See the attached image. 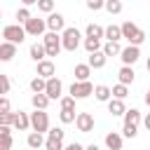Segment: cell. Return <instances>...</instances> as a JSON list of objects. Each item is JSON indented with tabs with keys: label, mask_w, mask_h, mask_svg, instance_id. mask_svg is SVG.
<instances>
[{
	"label": "cell",
	"mask_w": 150,
	"mask_h": 150,
	"mask_svg": "<svg viewBox=\"0 0 150 150\" xmlns=\"http://www.w3.org/2000/svg\"><path fill=\"white\" fill-rule=\"evenodd\" d=\"M122 38L129 40V45H138V47L145 42V33H143L134 21H124V23H122Z\"/></svg>",
	"instance_id": "obj_1"
},
{
	"label": "cell",
	"mask_w": 150,
	"mask_h": 150,
	"mask_svg": "<svg viewBox=\"0 0 150 150\" xmlns=\"http://www.w3.org/2000/svg\"><path fill=\"white\" fill-rule=\"evenodd\" d=\"M26 28L21 26V23H9V26H5L2 28V38L7 40V42H14V45H21L23 40H26Z\"/></svg>",
	"instance_id": "obj_2"
},
{
	"label": "cell",
	"mask_w": 150,
	"mask_h": 150,
	"mask_svg": "<svg viewBox=\"0 0 150 150\" xmlns=\"http://www.w3.org/2000/svg\"><path fill=\"white\" fill-rule=\"evenodd\" d=\"M42 42H45V47H47V56H59V52L63 49V40H61V35L54 33V30L45 33V35H42Z\"/></svg>",
	"instance_id": "obj_3"
},
{
	"label": "cell",
	"mask_w": 150,
	"mask_h": 150,
	"mask_svg": "<svg viewBox=\"0 0 150 150\" xmlns=\"http://www.w3.org/2000/svg\"><path fill=\"white\" fill-rule=\"evenodd\" d=\"M23 28H26V33L30 38H40V35H45V30H49L47 28V19H38V16H30L23 23Z\"/></svg>",
	"instance_id": "obj_4"
},
{
	"label": "cell",
	"mask_w": 150,
	"mask_h": 150,
	"mask_svg": "<svg viewBox=\"0 0 150 150\" xmlns=\"http://www.w3.org/2000/svg\"><path fill=\"white\" fill-rule=\"evenodd\" d=\"M80 38H82V33H80L77 28H66V30L61 33L63 49H66V52H75V49L80 47Z\"/></svg>",
	"instance_id": "obj_5"
},
{
	"label": "cell",
	"mask_w": 150,
	"mask_h": 150,
	"mask_svg": "<svg viewBox=\"0 0 150 150\" xmlns=\"http://www.w3.org/2000/svg\"><path fill=\"white\" fill-rule=\"evenodd\" d=\"M63 136H66V131H63L61 127L49 129V131H47V143H45V148H47V150H63Z\"/></svg>",
	"instance_id": "obj_6"
},
{
	"label": "cell",
	"mask_w": 150,
	"mask_h": 150,
	"mask_svg": "<svg viewBox=\"0 0 150 150\" xmlns=\"http://www.w3.org/2000/svg\"><path fill=\"white\" fill-rule=\"evenodd\" d=\"M30 129H33V131H40V134L49 131V115H47L45 110L30 112Z\"/></svg>",
	"instance_id": "obj_7"
},
{
	"label": "cell",
	"mask_w": 150,
	"mask_h": 150,
	"mask_svg": "<svg viewBox=\"0 0 150 150\" xmlns=\"http://www.w3.org/2000/svg\"><path fill=\"white\" fill-rule=\"evenodd\" d=\"M94 89H96V87H94L89 80H84V82L75 80V82L70 84V96H75V98L80 101V98H87L89 94H94Z\"/></svg>",
	"instance_id": "obj_8"
},
{
	"label": "cell",
	"mask_w": 150,
	"mask_h": 150,
	"mask_svg": "<svg viewBox=\"0 0 150 150\" xmlns=\"http://www.w3.org/2000/svg\"><path fill=\"white\" fill-rule=\"evenodd\" d=\"M138 56H141L138 45H129V47H124V49H122V54H120L122 66H134V63L138 61Z\"/></svg>",
	"instance_id": "obj_9"
},
{
	"label": "cell",
	"mask_w": 150,
	"mask_h": 150,
	"mask_svg": "<svg viewBox=\"0 0 150 150\" xmlns=\"http://www.w3.org/2000/svg\"><path fill=\"white\" fill-rule=\"evenodd\" d=\"M75 127H77L80 134H89V131L94 129V115H91V112H77Z\"/></svg>",
	"instance_id": "obj_10"
},
{
	"label": "cell",
	"mask_w": 150,
	"mask_h": 150,
	"mask_svg": "<svg viewBox=\"0 0 150 150\" xmlns=\"http://www.w3.org/2000/svg\"><path fill=\"white\" fill-rule=\"evenodd\" d=\"M45 94H47L52 101L61 98V94H63V82H61L59 77H49V80H47V89H45Z\"/></svg>",
	"instance_id": "obj_11"
},
{
	"label": "cell",
	"mask_w": 150,
	"mask_h": 150,
	"mask_svg": "<svg viewBox=\"0 0 150 150\" xmlns=\"http://www.w3.org/2000/svg\"><path fill=\"white\" fill-rule=\"evenodd\" d=\"M47 28L54 30V33H63V30H66V19H63V14L52 12V14L47 16Z\"/></svg>",
	"instance_id": "obj_12"
},
{
	"label": "cell",
	"mask_w": 150,
	"mask_h": 150,
	"mask_svg": "<svg viewBox=\"0 0 150 150\" xmlns=\"http://www.w3.org/2000/svg\"><path fill=\"white\" fill-rule=\"evenodd\" d=\"M14 56H16V45L5 40V42L0 45V61H5V63H7V61H12Z\"/></svg>",
	"instance_id": "obj_13"
},
{
	"label": "cell",
	"mask_w": 150,
	"mask_h": 150,
	"mask_svg": "<svg viewBox=\"0 0 150 150\" xmlns=\"http://www.w3.org/2000/svg\"><path fill=\"white\" fill-rule=\"evenodd\" d=\"M30 59H33L35 63H40V61L47 59V47H45V42H33V45H30Z\"/></svg>",
	"instance_id": "obj_14"
},
{
	"label": "cell",
	"mask_w": 150,
	"mask_h": 150,
	"mask_svg": "<svg viewBox=\"0 0 150 150\" xmlns=\"http://www.w3.org/2000/svg\"><path fill=\"white\" fill-rule=\"evenodd\" d=\"M54 73H56V68H54V61L45 59V61H40V63H38V75H40V77L49 80V77H54Z\"/></svg>",
	"instance_id": "obj_15"
},
{
	"label": "cell",
	"mask_w": 150,
	"mask_h": 150,
	"mask_svg": "<svg viewBox=\"0 0 150 150\" xmlns=\"http://www.w3.org/2000/svg\"><path fill=\"white\" fill-rule=\"evenodd\" d=\"M105 61H108V56H105V52H103V49L91 52V54H89V59H87V63H89L91 68H103V66H105Z\"/></svg>",
	"instance_id": "obj_16"
},
{
	"label": "cell",
	"mask_w": 150,
	"mask_h": 150,
	"mask_svg": "<svg viewBox=\"0 0 150 150\" xmlns=\"http://www.w3.org/2000/svg\"><path fill=\"white\" fill-rule=\"evenodd\" d=\"M49 101H52V98H49L45 91H40V94H33V96H30V103H33V108H35V110H47Z\"/></svg>",
	"instance_id": "obj_17"
},
{
	"label": "cell",
	"mask_w": 150,
	"mask_h": 150,
	"mask_svg": "<svg viewBox=\"0 0 150 150\" xmlns=\"http://www.w3.org/2000/svg\"><path fill=\"white\" fill-rule=\"evenodd\" d=\"M94 96H96V101H101V103H108V101L112 98V89H110V87H105V84H96V89H94Z\"/></svg>",
	"instance_id": "obj_18"
},
{
	"label": "cell",
	"mask_w": 150,
	"mask_h": 150,
	"mask_svg": "<svg viewBox=\"0 0 150 150\" xmlns=\"http://www.w3.org/2000/svg\"><path fill=\"white\" fill-rule=\"evenodd\" d=\"M108 112L110 115H124L127 112V108H124V98H110L108 101Z\"/></svg>",
	"instance_id": "obj_19"
},
{
	"label": "cell",
	"mask_w": 150,
	"mask_h": 150,
	"mask_svg": "<svg viewBox=\"0 0 150 150\" xmlns=\"http://www.w3.org/2000/svg\"><path fill=\"white\" fill-rule=\"evenodd\" d=\"M14 127H16L19 131H26V129L30 127V115H26L23 110L14 112Z\"/></svg>",
	"instance_id": "obj_20"
},
{
	"label": "cell",
	"mask_w": 150,
	"mask_h": 150,
	"mask_svg": "<svg viewBox=\"0 0 150 150\" xmlns=\"http://www.w3.org/2000/svg\"><path fill=\"white\" fill-rule=\"evenodd\" d=\"M26 143H28V148L38 150V148H42V145L47 143V138H45L40 131H30V134H28V138H26Z\"/></svg>",
	"instance_id": "obj_21"
},
{
	"label": "cell",
	"mask_w": 150,
	"mask_h": 150,
	"mask_svg": "<svg viewBox=\"0 0 150 150\" xmlns=\"http://www.w3.org/2000/svg\"><path fill=\"white\" fill-rule=\"evenodd\" d=\"M105 148H108V150H122V136H120L117 131L105 134Z\"/></svg>",
	"instance_id": "obj_22"
},
{
	"label": "cell",
	"mask_w": 150,
	"mask_h": 150,
	"mask_svg": "<svg viewBox=\"0 0 150 150\" xmlns=\"http://www.w3.org/2000/svg\"><path fill=\"white\" fill-rule=\"evenodd\" d=\"M12 148V131L7 124H0V150H9Z\"/></svg>",
	"instance_id": "obj_23"
},
{
	"label": "cell",
	"mask_w": 150,
	"mask_h": 150,
	"mask_svg": "<svg viewBox=\"0 0 150 150\" xmlns=\"http://www.w3.org/2000/svg\"><path fill=\"white\" fill-rule=\"evenodd\" d=\"M117 77H120V82H122V84H131V82L136 80V73H134V68H131V66H122V68H120V73H117Z\"/></svg>",
	"instance_id": "obj_24"
},
{
	"label": "cell",
	"mask_w": 150,
	"mask_h": 150,
	"mask_svg": "<svg viewBox=\"0 0 150 150\" xmlns=\"http://www.w3.org/2000/svg\"><path fill=\"white\" fill-rule=\"evenodd\" d=\"M84 33H87V38H98V40L105 38V28L98 26V23H89V26L84 28Z\"/></svg>",
	"instance_id": "obj_25"
},
{
	"label": "cell",
	"mask_w": 150,
	"mask_h": 150,
	"mask_svg": "<svg viewBox=\"0 0 150 150\" xmlns=\"http://www.w3.org/2000/svg\"><path fill=\"white\" fill-rule=\"evenodd\" d=\"M89 75H91V66L89 63H77L75 66V80L84 82V80H89Z\"/></svg>",
	"instance_id": "obj_26"
},
{
	"label": "cell",
	"mask_w": 150,
	"mask_h": 150,
	"mask_svg": "<svg viewBox=\"0 0 150 150\" xmlns=\"http://www.w3.org/2000/svg\"><path fill=\"white\" fill-rule=\"evenodd\" d=\"M105 40H110V42H117V40H122V26H115V23H110V26L105 28Z\"/></svg>",
	"instance_id": "obj_27"
},
{
	"label": "cell",
	"mask_w": 150,
	"mask_h": 150,
	"mask_svg": "<svg viewBox=\"0 0 150 150\" xmlns=\"http://www.w3.org/2000/svg\"><path fill=\"white\" fill-rule=\"evenodd\" d=\"M122 117H124V124H136V127H138V122H141V112H138L136 108L127 110V112H124Z\"/></svg>",
	"instance_id": "obj_28"
},
{
	"label": "cell",
	"mask_w": 150,
	"mask_h": 150,
	"mask_svg": "<svg viewBox=\"0 0 150 150\" xmlns=\"http://www.w3.org/2000/svg\"><path fill=\"white\" fill-rule=\"evenodd\" d=\"M103 52H105V56H120V54H122V47H120L117 42H110V40H108V42L103 45Z\"/></svg>",
	"instance_id": "obj_29"
},
{
	"label": "cell",
	"mask_w": 150,
	"mask_h": 150,
	"mask_svg": "<svg viewBox=\"0 0 150 150\" xmlns=\"http://www.w3.org/2000/svg\"><path fill=\"white\" fill-rule=\"evenodd\" d=\"M30 89H33V94L45 91V89H47V80H45V77H40V75H38V77H33V80H30Z\"/></svg>",
	"instance_id": "obj_30"
},
{
	"label": "cell",
	"mask_w": 150,
	"mask_h": 150,
	"mask_svg": "<svg viewBox=\"0 0 150 150\" xmlns=\"http://www.w3.org/2000/svg\"><path fill=\"white\" fill-rule=\"evenodd\" d=\"M84 49L91 54V52H98V49H103V47H101V40H98V38H87V40H84Z\"/></svg>",
	"instance_id": "obj_31"
},
{
	"label": "cell",
	"mask_w": 150,
	"mask_h": 150,
	"mask_svg": "<svg viewBox=\"0 0 150 150\" xmlns=\"http://www.w3.org/2000/svg\"><path fill=\"white\" fill-rule=\"evenodd\" d=\"M59 120H61L63 124H73V122L77 120V115H75V110H63V108H61V112H59Z\"/></svg>",
	"instance_id": "obj_32"
},
{
	"label": "cell",
	"mask_w": 150,
	"mask_h": 150,
	"mask_svg": "<svg viewBox=\"0 0 150 150\" xmlns=\"http://www.w3.org/2000/svg\"><path fill=\"white\" fill-rule=\"evenodd\" d=\"M112 96H115V98H127V96H129L127 84H122V82H120V84H115V87H112Z\"/></svg>",
	"instance_id": "obj_33"
},
{
	"label": "cell",
	"mask_w": 150,
	"mask_h": 150,
	"mask_svg": "<svg viewBox=\"0 0 150 150\" xmlns=\"http://www.w3.org/2000/svg\"><path fill=\"white\" fill-rule=\"evenodd\" d=\"M105 9L110 14H120L122 12V0H105Z\"/></svg>",
	"instance_id": "obj_34"
},
{
	"label": "cell",
	"mask_w": 150,
	"mask_h": 150,
	"mask_svg": "<svg viewBox=\"0 0 150 150\" xmlns=\"http://www.w3.org/2000/svg\"><path fill=\"white\" fill-rule=\"evenodd\" d=\"M38 9L45 12V14H52L54 12V0H38Z\"/></svg>",
	"instance_id": "obj_35"
},
{
	"label": "cell",
	"mask_w": 150,
	"mask_h": 150,
	"mask_svg": "<svg viewBox=\"0 0 150 150\" xmlns=\"http://www.w3.org/2000/svg\"><path fill=\"white\" fill-rule=\"evenodd\" d=\"M75 96H61V108L63 110H75Z\"/></svg>",
	"instance_id": "obj_36"
},
{
	"label": "cell",
	"mask_w": 150,
	"mask_h": 150,
	"mask_svg": "<svg viewBox=\"0 0 150 150\" xmlns=\"http://www.w3.org/2000/svg\"><path fill=\"white\" fill-rule=\"evenodd\" d=\"M30 16H33V14H30V9H28V7H21V9H16V19H19V23H26Z\"/></svg>",
	"instance_id": "obj_37"
},
{
	"label": "cell",
	"mask_w": 150,
	"mask_h": 150,
	"mask_svg": "<svg viewBox=\"0 0 150 150\" xmlns=\"http://www.w3.org/2000/svg\"><path fill=\"white\" fill-rule=\"evenodd\" d=\"M122 134H124L127 138H136V134H138V127H136V124H124Z\"/></svg>",
	"instance_id": "obj_38"
},
{
	"label": "cell",
	"mask_w": 150,
	"mask_h": 150,
	"mask_svg": "<svg viewBox=\"0 0 150 150\" xmlns=\"http://www.w3.org/2000/svg\"><path fill=\"white\" fill-rule=\"evenodd\" d=\"M87 7H89L91 12H98V9L105 7V0H87Z\"/></svg>",
	"instance_id": "obj_39"
},
{
	"label": "cell",
	"mask_w": 150,
	"mask_h": 150,
	"mask_svg": "<svg viewBox=\"0 0 150 150\" xmlns=\"http://www.w3.org/2000/svg\"><path fill=\"white\" fill-rule=\"evenodd\" d=\"M0 124H14V112H5V115H0Z\"/></svg>",
	"instance_id": "obj_40"
},
{
	"label": "cell",
	"mask_w": 150,
	"mask_h": 150,
	"mask_svg": "<svg viewBox=\"0 0 150 150\" xmlns=\"http://www.w3.org/2000/svg\"><path fill=\"white\" fill-rule=\"evenodd\" d=\"M5 112H9V98L7 96L0 98V115H5Z\"/></svg>",
	"instance_id": "obj_41"
},
{
	"label": "cell",
	"mask_w": 150,
	"mask_h": 150,
	"mask_svg": "<svg viewBox=\"0 0 150 150\" xmlns=\"http://www.w3.org/2000/svg\"><path fill=\"white\" fill-rule=\"evenodd\" d=\"M0 82H2V94H9V87H12L9 84V77L7 75H0Z\"/></svg>",
	"instance_id": "obj_42"
},
{
	"label": "cell",
	"mask_w": 150,
	"mask_h": 150,
	"mask_svg": "<svg viewBox=\"0 0 150 150\" xmlns=\"http://www.w3.org/2000/svg\"><path fill=\"white\" fill-rule=\"evenodd\" d=\"M63 150H84L77 141H73V143H68V145H63Z\"/></svg>",
	"instance_id": "obj_43"
},
{
	"label": "cell",
	"mask_w": 150,
	"mask_h": 150,
	"mask_svg": "<svg viewBox=\"0 0 150 150\" xmlns=\"http://www.w3.org/2000/svg\"><path fill=\"white\" fill-rule=\"evenodd\" d=\"M143 124H145V129H148V131H150V112H148V115H145V117H143Z\"/></svg>",
	"instance_id": "obj_44"
},
{
	"label": "cell",
	"mask_w": 150,
	"mask_h": 150,
	"mask_svg": "<svg viewBox=\"0 0 150 150\" xmlns=\"http://www.w3.org/2000/svg\"><path fill=\"white\" fill-rule=\"evenodd\" d=\"M23 2V7H30V5H38V0H21Z\"/></svg>",
	"instance_id": "obj_45"
},
{
	"label": "cell",
	"mask_w": 150,
	"mask_h": 150,
	"mask_svg": "<svg viewBox=\"0 0 150 150\" xmlns=\"http://www.w3.org/2000/svg\"><path fill=\"white\" fill-rule=\"evenodd\" d=\"M84 150H101V148H98V145H96V143H91V145H87V148H84Z\"/></svg>",
	"instance_id": "obj_46"
},
{
	"label": "cell",
	"mask_w": 150,
	"mask_h": 150,
	"mask_svg": "<svg viewBox=\"0 0 150 150\" xmlns=\"http://www.w3.org/2000/svg\"><path fill=\"white\" fill-rule=\"evenodd\" d=\"M145 103H148V108H150V89L145 91Z\"/></svg>",
	"instance_id": "obj_47"
},
{
	"label": "cell",
	"mask_w": 150,
	"mask_h": 150,
	"mask_svg": "<svg viewBox=\"0 0 150 150\" xmlns=\"http://www.w3.org/2000/svg\"><path fill=\"white\" fill-rule=\"evenodd\" d=\"M145 68H148V73H150V56H148V61H145Z\"/></svg>",
	"instance_id": "obj_48"
}]
</instances>
